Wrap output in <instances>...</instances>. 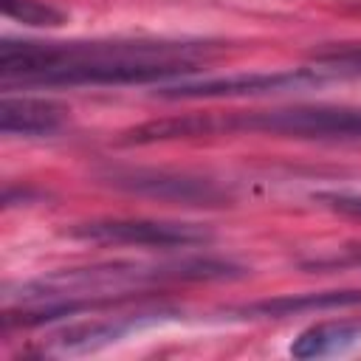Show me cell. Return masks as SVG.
Instances as JSON below:
<instances>
[{
    "instance_id": "4",
    "label": "cell",
    "mask_w": 361,
    "mask_h": 361,
    "mask_svg": "<svg viewBox=\"0 0 361 361\" xmlns=\"http://www.w3.org/2000/svg\"><path fill=\"white\" fill-rule=\"evenodd\" d=\"M330 82L316 68L274 71V73H228V76H203V79H178L161 85L158 96L164 99H223V96H265L288 90H310Z\"/></svg>"
},
{
    "instance_id": "5",
    "label": "cell",
    "mask_w": 361,
    "mask_h": 361,
    "mask_svg": "<svg viewBox=\"0 0 361 361\" xmlns=\"http://www.w3.org/2000/svg\"><path fill=\"white\" fill-rule=\"evenodd\" d=\"M102 178L121 192L164 200V203H180V206H226L228 203V192L223 186H217L209 178H197L186 172L135 166V169H110Z\"/></svg>"
},
{
    "instance_id": "1",
    "label": "cell",
    "mask_w": 361,
    "mask_h": 361,
    "mask_svg": "<svg viewBox=\"0 0 361 361\" xmlns=\"http://www.w3.org/2000/svg\"><path fill=\"white\" fill-rule=\"evenodd\" d=\"M200 42H14L0 45L6 85H149L192 73Z\"/></svg>"
},
{
    "instance_id": "12",
    "label": "cell",
    "mask_w": 361,
    "mask_h": 361,
    "mask_svg": "<svg viewBox=\"0 0 361 361\" xmlns=\"http://www.w3.org/2000/svg\"><path fill=\"white\" fill-rule=\"evenodd\" d=\"M319 203H324L327 209L347 214V217H361V192L355 189H333V192H319L316 195Z\"/></svg>"
},
{
    "instance_id": "11",
    "label": "cell",
    "mask_w": 361,
    "mask_h": 361,
    "mask_svg": "<svg viewBox=\"0 0 361 361\" xmlns=\"http://www.w3.org/2000/svg\"><path fill=\"white\" fill-rule=\"evenodd\" d=\"M313 68L327 79H361V48L324 51L313 59Z\"/></svg>"
},
{
    "instance_id": "6",
    "label": "cell",
    "mask_w": 361,
    "mask_h": 361,
    "mask_svg": "<svg viewBox=\"0 0 361 361\" xmlns=\"http://www.w3.org/2000/svg\"><path fill=\"white\" fill-rule=\"evenodd\" d=\"M161 319V313H133V316H113V319H99V322H82V324H73L62 333H56L51 338V350L54 353H62V355H71V353H87V350H96V347H104V344H113L118 338H124L127 333L149 324Z\"/></svg>"
},
{
    "instance_id": "7",
    "label": "cell",
    "mask_w": 361,
    "mask_h": 361,
    "mask_svg": "<svg viewBox=\"0 0 361 361\" xmlns=\"http://www.w3.org/2000/svg\"><path fill=\"white\" fill-rule=\"evenodd\" d=\"M65 110L48 99L34 96H3L0 102V130L6 135H51L62 127Z\"/></svg>"
},
{
    "instance_id": "2",
    "label": "cell",
    "mask_w": 361,
    "mask_h": 361,
    "mask_svg": "<svg viewBox=\"0 0 361 361\" xmlns=\"http://www.w3.org/2000/svg\"><path fill=\"white\" fill-rule=\"evenodd\" d=\"M240 130V133H271V135H293V138H358L361 135V107H279V110H257V113H234L217 116V133Z\"/></svg>"
},
{
    "instance_id": "8",
    "label": "cell",
    "mask_w": 361,
    "mask_h": 361,
    "mask_svg": "<svg viewBox=\"0 0 361 361\" xmlns=\"http://www.w3.org/2000/svg\"><path fill=\"white\" fill-rule=\"evenodd\" d=\"M361 344V322H322L299 333L290 344V355L296 358H324V355H344Z\"/></svg>"
},
{
    "instance_id": "10",
    "label": "cell",
    "mask_w": 361,
    "mask_h": 361,
    "mask_svg": "<svg viewBox=\"0 0 361 361\" xmlns=\"http://www.w3.org/2000/svg\"><path fill=\"white\" fill-rule=\"evenodd\" d=\"M3 14L23 23V25H62L65 14L42 0H0Z\"/></svg>"
},
{
    "instance_id": "9",
    "label": "cell",
    "mask_w": 361,
    "mask_h": 361,
    "mask_svg": "<svg viewBox=\"0 0 361 361\" xmlns=\"http://www.w3.org/2000/svg\"><path fill=\"white\" fill-rule=\"evenodd\" d=\"M353 305H361V290H327V293L265 299V302L243 307V313L245 316L282 319V316H296V313H307V310H333V307H353Z\"/></svg>"
},
{
    "instance_id": "3",
    "label": "cell",
    "mask_w": 361,
    "mask_h": 361,
    "mask_svg": "<svg viewBox=\"0 0 361 361\" xmlns=\"http://www.w3.org/2000/svg\"><path fill=\"white\" fill-rule=\"evenodd\" d=\"M73 240L96 245H144V248H189L212 240V231L197 223L180 220H147V217H116L87 220L68 231Z\"/></svg>"
}]
</instances>
